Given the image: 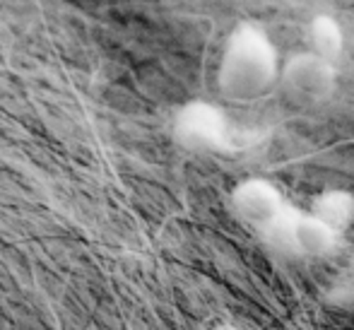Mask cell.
<instances>
[{"instance_id":"obj_2","label":"cell","mask_w":354,"mask_h":330,"mask_svg":"<svg viewBox=\"0 0 354 330\" xmlns=\"http://www.w3.org/2000/svg\"><path fill=\"white\" fill-rule=\"evenodd\" d=\"M261 234L280 253L299 258H321L335 251L340 232L328 227L316 214L284 208L270 224L261 229Z\"/></svg>"},{"instance_id":"obj_5","label":"cell","mask_w":354,"mask_h":330,"mask_svg":"<svg viewBox=\"0 0 354 330\" xmlns=\"http://www.w3.org/2000/svg\"><path fill=\"white\" fill-rule=\"evenodd\" d=\"M287 208L282 193L268 178H246L232 191V210L239 219L263 229Z\"/></svg>"},{"instance_id":"obj_6","label":"cell","mask_w":354,"mask_h":330,"mask_svg":"<svg viewBox=\"0 0 354 330\" xmlns=\"http://www.w3.org/2000/svg\"><path fill=\"white\" fill-rule=\"evenodd\" d=\"M311 214L333 227L335 232H342L354 222V193L342 191V188H330L313 198Z\"/></svg>"},{"instance_id":"obj_3","label":"cell","mask_w":354,"mask_h":330,"mask_svg":"<svg viewBox=\"0 0 354 330\" xmlns=\"http://www.w3.org/2000/svg\"><path fill=\"white\" fill-rule=\"evenodd\" d=\"M280 82L289 99L299 104L326 102L337 84L335 66L313 51H301L282 66Z\"/></svg>"},{"instance_id":"obj_4","label":"cell","mask_w":354,"mask_h":330,"mask_svg":"<svg viewBox=\"0 0 354 330\" xmlns=\"http://www.w3.org/2000/svg\"><path fill=\"white\" fill-rule=\"evenodd\" d=\"M176 140L188 149L210 152L222 149L229 143V126L224 113L207 102H193L181 109L174 126Z\"/></svg>"},{"instance_id":"obj_1","label":"cell","mask_w":354,"mask_h":330,"mask_svg":"<svg viewBox=\"0 0 354 330\" xmlns=\"http://www.w3.org/2000/svg\"><path fill=\"white\" fill-rule=\"evenodd\" d=\"M280 73L277 48L261 24L241 22L229 34L217 70V84L224 97L236 102L261 97L280 80Z\"/></svg>"},{"instance_id":"obj_7","label":"cell","mask_w":354,"mask_h":330,"mask_svg":"<svg viewBox=\"0 0 354 330\" xmlns=\"http://www.w3.org/2000/svg\"><path fill=\"white\" fill-rule=\"evenodd\" d=\"M308 51L318 53L326 61H337L345 48V32L330 15H316L308 24Z\"/></svg>"}]
</instances>
